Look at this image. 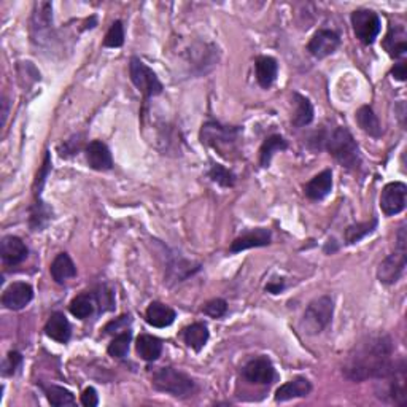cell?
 Segmentation results:
<instances>
[{
  "mask_svg": "<svg viewBox=\"0 0 407 407\" xmlns=\"http://www.w3.org/2000/svg\"><path fill=\"white\" fill-rule=\"evenodd\" d=\"M393 344L388 336H369L356 344L344 365V374L350 380L363 382L366 379H382L390 372Z\"/></svg>",
  "mask_w": 407,
  "mask_h": 407,
  "instance_id": "6da1fadb",
  "label": "cell"
},
{
  "mask_svg": "<svg viewBox=\"0 0 407 407\" xmlns=\"http://www.w3.org/2000/svg\"><path fill=\"white\" fill-rule=\"evenodd\" d=\"M328 152L331 156L348 171H355L361 164L360 148L356 145L353 135L346 128H337L328 139Z\"/></svg>",
  "mask_w": 407,
  "mask_h": 407,
  "instance_id": "7a4b0ae2",
  "label": "cell"
},
{
  "mask_svg": "<svg viewBox=\"0 0 407 407\" xmlns=\"http://www.w3.org/2000/svg\"><path fill=\"white\" fill-rule=\"evenodd\" d=\"M153 387L175 398H188L196 391V384L185 372L175 367H159L153 372Z\"/></svg>",
  "mask_w": 407,
  "mask_h": 407,
  "instance_id": "3957f363",
  "label": "cell"
},
{
  "mask_svg": "<svg viewBox=\"0 0 407 407\" xmlns=\"http://www.w3.org/2000/svg\"><path fill=\"white\" fill-rule=\"evenodd\" d=\"M333 312L334 304L331 296H320L314 299L304 312L303 320H300V329L309 336L320 334L333 320Z\"/></svg>",
  "mask_w": 407,
  "mask_h": 407,
  "instance_id": "277c9868",
  "label": "cell"
},
{
  "mask_svg": "<svg viewBox=\"0 0 407 407\" xmlns=\"http://www.w3.org/2000/svg\"><path fill=\"white\" fill-rule=\"evenodd\" d=\"M129 75H130V80H133V83L135 85L137 90L143 94V97L145 99L153 97V96H159L162 90H164L159 78L156 77V73L139 58L130 59Z\"/></svg>",
  "mask_w": 407,
  "mask_h": 407,
  "instance_id": "5b68a950",
  "label": "cell"
},
{
  "mask_svg": "<svg viewBox=\"0 0 407 407\" xmlns=\"http://www.w3.org/2000/svg\"><path fill=\"white\" fill-rule=\"evenodd\" d=\"M352 28L356 39L365 45H372L380 34L382 21L375 11L361 8L352 13Z\"/></svg>",
  "mask_w": 407,
  "mask_h": 407,
  "instance_id": "8992f818",
  "label": "cell"
},
{
  "mask_svg": "<svg viewBox=\"0 0 407 407\" xmlns=\"http://www.w3.org/2000/svg\"><path fill=\"white\" fill-rule=\"evenodd\" d=\"M407 186L403 181L388 183L380 194V209L387 217H394L406 209Z\"/></svg>",
  "mask_w": 407,
  "mask_h": 407,
  "instance_id": "52a82bcc",
  "label": "cell"
},
{
  "mask_svg": "<svg viewBox=\"0 0 407 407\" xmlns=\"http://www.w3.org/2000/svg\"><path fill=\"white\" fill-rule=\"evenodd\" d=\"M382 379H387V394L385 396L394 404L403 406L407 401V388H406V365L404 361L394 363L390 372Z\"/></svg>",
  "mask_w": 407,
  "mask_h": 407,
  "instance_id": "ba28073f",
  "label": "cell"
},
{
  "mask_svg": "<svg viewBox=\"0 0 407 407\" xmlns=\"http://www.w3.org/2000/svg\"><path fill=\"white\" fill-rule=\"evenodd\" d=\"M341 45V37L334 30L320 29L312 35V39L308 45L309 53L317 59H324L336 53V49Z\"/></svg>",
  "mask_w": 407,
  "mask_h": 407,
  "instance_id": "9c48e42d",
  "label": "cell"
},
{
  "mask_svg": "<svg viewBox=\"0 0 407 407\" xmlns=\"http://www.w3.org/2000/svg\"><path fill=\"white\" fill-rule=\"evenodd\" d=\"M243 377L252 384L258 385H269L272 384L275 377V369L272 361L267 356H256V358L250 360L242 369Z\"/></svg>",
  "mask_w": 407,
  "mask_h": 407,
  "instance_id": "30bf717a",
  "label": "cell"
},
{
  "mask_svg": "<svg viewBox=\"0 0 407 407\" xmlns=\"http://www.w3.org/2000/svg\"><path fill=\"white\" fill-rule=\"evenodd\" d=\"M34 299V288L26 281H15L2 294L4 308L10 310H21Z\"/></svg>",
  "mask_w": 407,
  "mask_h": 407,
  "instance_id": "8fae6325",
  "label": "cell"
},
{
  "mask_svg": "<svg viewBox=\"0 0 407 407\" xmlns=\"http://www.w3.org/2000/svg\"><path fill=\"white\" fill-rule=\"evenodd\" d=\"M406 267V252L396 250L393 255L380 262L377 269V277L384 285H393L401 279Z\"/></svg>",
  "mask_w": 407,
  "mask_h": 407,
  "instance_id": "7c38bea8",
  "label": "cell"
},
{
  "mask_svg": "<svg viewBox=\"0 0 407 407\" xmlns=\"http://www.w3.org/2000/svg\"><path fill=\"white\" fill-rule=\"evenodd\" d=\"M237 135H239V129L234 128H226L221 126L218 123H207L202 126V143H207V145H214L215 148H221V145H231L237 140Z\"/></svg>",
  "mask_w": 407,
  "mask_h": 407,
  "instance_id": "4fadbf2b",
  "label": "cell"
},
{
  "mask_svg": "<svg viewBox=\"0 0 407 407\" xmlns=\"http://www.w3.org/2000/svg\"><path fill=\"white\" fill-rule=\"evenodd\" d=\"M29 250L20 237L5 236L0 242V255L7 266H18L28 258Z\"/></svg>",
  "mask_w": 407,
  "mask_h": 407,
  "instance_id": "5bb4252c",
  "label": "cell"
},
{
  "mask_svg": "<svg viewBox=\"0 0 407 407\" xmlns=\"http://www.w3.org/2000/svg\"><path fill=\"white\" fill-rule=\"evenodd\" d=\"M271 231L266 229V228H256L248 231V233L242 234L241 237H237V239L231 243V248L229 252L231 253H239L243 252V250H248V248H256V247H266L271 243Z\"/></svg>",
  "mask_w": 407,
  "mask_h": 407,
  "instance_id": "9a60e30c",
  "label": "cell"
},
{
  "mask_svg": "<svg viewBox=\"0 0 407 407\" xmlns=\"http://www.w3.org/2000/svg\"><path fill=\"white\" fill-rule=\"evenodd\" d=\"M86 161L94 171H110L114 167V158H111L110 148L100 140H92L86 147Z\"/></svg>",
  "mask_w": 407,
  "mask_h": 407,
  "instance_id": "2e32d148",
  "label": "cell"
},
{
  "mask_svg": "<svg viewBox=\"0 0 407 407\" xmlns=\"http://www.w3.org/2000/svg\"><path fill=\"white\" fill-rule=\"evenodd\" d=\"M45 334L59 344H67L71 341L72 336V328L71 323H68L67 317L62 314V312H54L51 317L48 318V322L45 324Z\"/></svg>",
  "mask_w": 407,
  "mask_h": 407,
  "instance_id": "e0dca14e",
  "label": "cell"
},
{
  "mask_svg": "<svg viewBox=\"0 0 407 407\" xmlns=\"http://www.w3.org/2000/svg\"><path fill=\"white\" fill-rule=\"evenodd\" d=\"M333 190V172L327 169V171L315 175L308 185L304 186L305 196L312 200H322L328 196Z\"/></svg>",
  "mask_w": 407,
  "mask_h": 407,
  "instance_id": "ac0fdd59",
  "label": "cell"
},
{
  "mask_svg": "<svg viewBox=\"0 0 407 407\" xmlns=\"http://www.w3.org/2000/svg\"><path fill=\"white\" fill-rule=\"evenodd\" d=\"M310 391V382L305 377H296L277 388V391H275V401L284 403V401H290L294 398H304L308 396Z\"/></svg>",
  "mask_w": 407,
  "mask_h": 407,
  "instance_id": "d6986e66",
  "label": "cell"
},
{
  "mask_svg": "<svg viewBox=\"0 0 407 407\" xmlns=\"http://www.w3.org/2000/svg\"><path fill=\"white\" fill-rule=\"evenodd\" d=\"M145 318L147 323L152 324L154 328H167L175 322L177 314H175V310L169 308V305L154 300V303L148 305Z\"/></svg>",
  "mask_w": 407,
  "mask_h": 407,
  "instance_id": "ffe728a7",
  "label": "cell"
},
{
  "mask_svg": "<svg viewBox=\"0 0 407 407\" xmlns=\"http://www.w3.org/2000/svg\"><path fill=\"white\" fill-rule=\"evenodd\" d=\"M385 51L394 59H399L407 53V32L403 26L390 28L384 39Z\"/></svg>",
  "mask_w": 407,
  "mask_h": 407,
  "instance_id": "44dd1931",
  "label": "cell"
},
{
  "mask_svg": "<svg viewBox=\"0 0 407 407\" xmlns=\"http://www.w3.org/2000/svg\"><path fill=\"white\" fill-rule=\"evenodd\" d=\"M49 272H51V277L56 284H66L67 280L73 279L77 275V267H75L73 261L67 253H59L51 262V267H49Z\"/></svg>",
  "mask_w": 407,
  "mask_h": 407,
  "instance_id": "7402d4cb",
  "label": "cell"
},
{
  "mask_svg": "<svg viewBox=\"0 0 407 407\" xmlns=\"http://www.w3.org/2000/svg\"><path fill=\"white\" fill-rule=\"evenodd\" d=\"M256 80L261 87H271L274 85L275 78H277V72H279V64L277 61L271 56H261V58L256 59Z\"/></svg>",
  "mask_w": 407,
  "mask_h": 407,
  "instance_id": "603a6c76",
  "label": "cell"
},
{
  "mask_svg": "<svg viewBox=\"0 0 407 407\" xmlns=\"http://www.w3.org/2000/svg\"><path fill=\"white\" fill-rule=\"evenodd\" d=\"M209 328L204 323H193L183 329V341L194 352H200L209 342Z\"/></svg>",
  "mask_w": 407,
  "mask_h": 407,
  "instance_id": "cb8c5ba5",
  "label": "cell"
},
{
  "mask_svg": "<svg viewBox=\"0 0 407 407\" xmlns=\"http://www.w3.org/2000/svg\"><path fill=\"white\" fill-rule=\"evenodd\" d=\"M96 305H97L96 294L94 293H81V294H78L77 298L72 299L68 309H71V314L73 317L80 318V320H85V318L91 317L94 314V309H96Z\"/></svg>",
  "mask_w": 407,
  "mask_h": 407,
  "instance_id": "d4e9b609",
  "label": "cell"
},
{
  "mask_svg": "<svg viewBox=\"0 0 407 407\" xmlns=\"http://www.w3.org/2000/svg\"><path fill=\"white\" fill-rule=\"evenodd\" d=\"M137 353L140 355L142 360L145 361H156L162 353V342L156 336L142 334L139 336L135 344Z\"/></svg>",
  "mask_w": 407,
  "mask_h": 407,
  "instance_id": "484cf974",
  "label": "cell"
},
{
  "mask_svg": "<svg viewBox=\"0 0 407 407\" xmlns=\"http://www.w3.org/2000/svg\"><path fill=\"white\" fill-rule=\"evenodd\" d=\"M294 104H296V110H294L293 115V126L296 128H304L314 120V107H312V102L300 94H294Z\"/></svg>",
  "mask_w": 407,
  "mask_h": 407,
  "instance_id": "4316f807",
  "label": "cell"
},
{
  "mask_svg": "<svg viewBox=\"0 0 407 407\" xmlns=\"http://www.w3.org/2000/svg\"><path fill=\"white\" fill-rule=\"evenodd\" d=\"M356 123H358V126L371 137L377 139V137L382 135V126L379 123V118L374 115V111L369 105H363V107L356 111Z\"/></svg>",
  "mask_w": 407,
  "mask_h": 407,
  "instance_id": "83f0119b",
  "label": "cell"
},
{
  "mask_svg": "<svg viewBox=\"0 0 407 407\" xmlns=\"http://www.w3.org/2000/svg\"><path fill=\"white\" fill-rule=\"evenodd\" d=\"M288 143L281 135H271L267 137L262 143V147L260 150V164L261 167H269L271 164V159L275 152H281V150H286Z\"/></svg>",
  "mask_w": 407,
  "mask_h": 407,
  "instance_id": "f1b7e54d",
  "label": "cell"
},
{
  "mask_svg": "<svg viewBox=\"0 0 407 407\" xmlns=\"http://www.w3.org/2000/svg\"><path fill=\"white\" fill-rule=\"evenodd\" d=\"M43 391H45L49 404L61 407V406H72L75 404V396L72 391H68L67 388L59 385H43Z\"/></svg>",
  "mask_w": 407,
  "mask_h": 407,
  "instance_id": "f546056e",
  "label": "cell"
},
{
  "mask_svg": "<svg viewBox=\"0 0 407 407\" xmlns=\"http://www.w3.org/2000/svg\"><path fill=\"white\" fill-rule=\"evenodd\" d=\"M377 228V220L372 218L371 221H366V223H356L352 224V226H348L346 229V242L348 245H352V243H358L361 239H365L366 236H369L371 233H374V229Z\"/></svg>",
  "mask_w": 407,
  "mask_h": 407,
  "instance_id": "4dcf8cb0",
  "label": "cell"
},
{
  "mask_svg": "<svg viewBox=\"0 0 407 407\" xmlns=\"http://www.w3.org/2000/svg\"><path fill=\"white\" fill-rule=\"evenodd\" d=\"M130 341H133V333H130V331H123V333L118 334L115 339L110 342V346L107 348L109 355L114 356V358L123 360L129 352Z\"/></svg>",
  "mask_w": 407,
  "mask_h": 407,
  "instance_id": "1f68e13d",
  "label": "cell"
},
{
  "mask_svg": "<svg viewBox=\"0 0 407 407\" xmlns=\"http://www.w3.org/2000/svg\"><path fill=\"white\" fill-rule=\"evenodd\" d=\"M124 43V28L121 21H115L109 29L107 35H105L104 47L109 48H120Z\"/></svg>",
  "mask_w": 407,
  "mask_h": 407,
  "instance_id": "d6a6232c",
  "label": "cell"
},
{
  "mask_svg": "<svg viewBox=\"0 0 407 407\" xmlns=\"http://www.w3.org/2000/svg\"><path fill=\"white\" fill-rule=\"evenodd\" d=\"M209 175H210V178L215 181V183L221 185V186H226V188L233 186L234 181H236L234 174L229 172L226 167H223L220 164H215L214 167H212Z\"/></svg>",
  "mask_w": 407,
  "mask_h": 407,
  "instance_id": "836d02e7",
  "label": "cell"
},
{
  "mask_svg": "<svg viewBox=\"0 0 407 407\" xmlns=\"http://www.w3.org/2000/svg\"><path fill=\"white\" fill-rule=\"evenodd\" d=\"M202 312L205 315H209L212 318H221L228 312V304H226V300L220 298L212 299L204 305Z\"/></svg>",
  "mask_w": 407,
  "mask_h": 407,
  "instance_id": "e575fe53",
  "label": "cell"
},
{
  "mask_svg": "<svg viewBox=\"0 0 407 407\" xmlns=\"http://www.w3.org/2000/svg\"><path fill=\"white\" fill-rule=\"evenodd\" d=\"M23 365V356L20 352H10L7 358H5L2 365V374L4 375H15L18 372V369Z\"/></svg>",
  "mask_w": 407,
  "mask_h": 407,
  "instance_id": "d590c367",
  "label": "cell"
},
{
  "mask_svg": "<svg viewBox=\"0 0 407 407\" xmlns=\"http://www.w3.org/2000/svg\"><path fill=\"white\" fill-rule=\"evenodd\" d=\"M128 323H130V317L129 315H123L120 318H116L115 322H111L109 323L107 327H105V334H111V333H123V331H128L126 327H128Z\"/></svg>",
  "mask_w": 407,
  "mask_h": 407,
  "instance_id": "8d00e7d4",
  "label": "cell"
},
{
  "mask_svg": "<svg viewBox=\"0 0 407 407\" xmlns=\"http://www.w3.org/2000/svg\"><path fill=\"white\" fill-rule=\"evenodd\" d=\"M81 404L86 406V407H96L99 404V398H97V391L94 390L92 387L86 388L81 394Z\"/></svg>",
  "mask_w": 407,
  "mask_h": 407,
  "instance_id": "74e56055",
  "label": "cell"
},
{
  "mask_svg": "<svg viewBox=\"0 0 407 407\" xmlns=\"http://www.w3.org/2000/svg\"><path fill=\"white\" fill-rule=\"evenodd\" d=\"M391 73H393V77L396 78V80L404 81L406 77H407V67H406L404 62H399V64L394 66V67H393V71H391Z\"/></svg>",
  "mask_w": 407,
  "mask_h": 407,
  "instance_id": "f35d334b",
  "label": "cell"
},
{
  "mask_svg": "<svg viewBox=\"0 0 407 407\" xmlns=\"http://www.w3.org/2000/svg\"><path fill=\"white\" fill-rule=\"evenodd\" d=\"M284 286H285L284 281H277V284H269L266 286V291L272 293V294H277V293H280L281 290H284Z\"/></svg>",
  "mask_w": 407,
  "mask_h": 407,
  "instance_id": "ab89813d",
  "label": "cell"
},
{
  "mask_svg": "<svg viewBox=\"0 0 407 407\" xmlns=\"http://www.w3.org/2000/svg\"><path fill=\"white\" fill-rule=\"evenodd\" d=\"M7 114H8L7 100H4V120H2V124H5V120H7Z\"/></svg>",
  "mask_w": 407,
  "mask_h": 407,
  "instance_id": "60d3db41",
  "label": "cell"
}]
</instances>
